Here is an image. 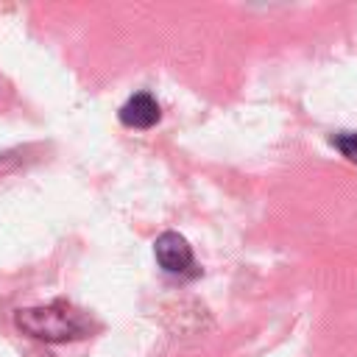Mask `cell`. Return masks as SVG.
Here are the masks:
<instances>
[{
  "label": "cell",
  "mask_w": 357,
  "mask_h": 357,
  "mask_svg": "<svg viewBox=\"0 0 357 357\" xmlns=\"http://www.w3.org/2000/svg\"><path fill=\"white\" fill-rule=\"evenodd\" d=\"M14 324L25 335L45 340V343H70V340H81L92 332L89 315L64 298H56L50 304H39V307H25L14 315Z\"/></svg>",
  "instance_id": "6da1fadb"
},
{
  "label": "cell",
  "mask_w": 357,
  "mask_h": 357,
  "mask_svg": "<svg viewBox=\"0 0 357 357\" xmlns=\"http://www.w3.org/2000/svg\"><path fill=\"white\" fill-rule=\"evenodd\" d=\"M153 254H156L159 268L170 276H195L198 273L195 254L178 231H162L153 243Z\"/></svg>",
  "instance_id": "7a4b0ae2"
},
{
  "label": "cell",
  "mask_w": 357,
  "mask_h": 357,
  "mask_svg": "<svg viewBox=\"0 0 357 357\" xmlns=\"http://www.w3.org/2000/svg\"><path fill=\"white\" fill-rule=\"evenodd\" d=\"M329 142H332L351 165H357V131H337V134L329 137Z\"/></svg>",
  "instance_id": "277c9868"
},
{
  "label": "cell",
  "mask_w": 357,
  "mask_h": 357,
  "mask_svg": "<svg viewBox=\"0 0 357 357\" xmlns=\"http://www.w3.org/2000/svg\"><path fill=\"white\" fill-rule=\"evenodd\" d=\"M117 117H120V123H123L126 128L145 131V128H153V126L159 123L162 109H159V103H156V98H153L151 92H137V95H131V98L120 106Z\"/></svg>",
  "instance_id": "3957f363"
}]
</instances>
